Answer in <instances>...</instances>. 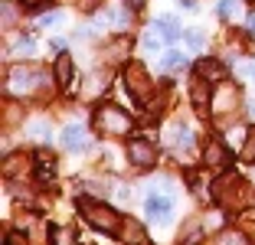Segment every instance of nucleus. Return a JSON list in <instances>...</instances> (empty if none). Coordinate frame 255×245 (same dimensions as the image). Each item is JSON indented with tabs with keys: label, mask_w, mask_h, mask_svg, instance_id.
<instances>
[{
	"label": "nucleus",
	"mask_w": 255,
	"mask_h": 245,
	"mask_svg": "<svg viewBox=\"0 0 255 245\" xmlns=\"http://www.w3.org/2000/svg\"><path fill=\"white\" fill-rule=\"evenodd\" d=\"M46 85V72L39 66H13L7 72V92L10 95H36Z\"/></svg>",
	"instance_id": "obj_1"
},
{
	"label": "nucleus",
	"mask_w": 255,
	"mask_h": 245,
	"mask_svg": "<svg viewBox=\"0 0 255 245\" xmlns=\"http://www.w3.org/2000/svg\"><path fill=\"white\" fill-rule=\"evenodd\" d=\"M79 209H82V216L95 226L98 232H118L121 223H125L112 206H105V203H98V200H82V203H79Z\"/></svg>",
	"instance_id": "obj_2"
},
{
	"label": "nucleus",
	"mask_w": 255,
	"mask_h": 245,
	"mask_svg": "<svg viewBox=\"0 0 255 245\" xmlns=\"http://www.w3.org/2000/svg\"><path fill=\"white\" fill-rule=\"evenodd\" d=\"M95 131L102 134H128L134 131V121H131V115L121 112L118 105H102L95 112Z\"/></svg>",
	"instance_id": "obj_3"
},
{
	"label": "nucleus",
	"mask_w": 255,
	"mask_h": 245,
	"mask_svg": "<svg viewBox=\"0 0 255 245\" xmlns=\"http://www.w3.org/2000/svg\"><path fill=\"white\" fill-rule=\"evenodd\" d=\"M213 193H216V200L223 203V206H246V203L252 200L246 180H239V177H223L213 186Z\"/></svg>",
	"instance_id": "obj_4"
},
{
	"label": "nucleus",
	"mask_w": 255,
	"mask_h": 245,
	"mask_svg": "<svg viewBox=\"0 0 255 245\" xmlns=\"http://www.w3.org/2000/svg\"><path fill=\"white\" fill-rule=\"evenodd\" d=\"M125 85H128V92H131L137 102H150V95H154V82H150L147 69H144L141 62L125 66Z\"/></svg>",
	"instance_id": "obj_5"
},
{
	"label": "nucleus",
	"mask_w": 255,
	"mask_h": 245,
	"mask_svg": "<svg viewBox=\"0 0 255 245\" xmlns=\"http://www.w3.org/2000/svg\"><path fill=\"white\" fill-rule=\"evenodd\" d=\"M144 209H147V219L154 226H167L170 223V200L160 193H150L147 203H144Z\"/></svg>",
	"instance_id": "obj_6"
},
{
	"label": "nucleus",
	"mask_w": 255,
	"mask_h": 245,
	"mask_svg": "<svg viewBox=\"0 0 255 245\" xmlns=\"http://www.w3.org/2000/svg\"><path fill=\"white\" fill-rule=\"evenodd\" d=\"M128 157H131L134 167H154L157 150H154V144H150V141H131V144H128Z\"/></svg>",
	"instance_id": "obj_7"
},
{
	"label": "nucleus",
	"mask_w": 255,
	"mask_h": 245,
	"mask_svg": "<svg viewBox=\"0 0 255 245\" xmlns=\"http://www.w3.org/2000/svg\"><path fill=\"white\" fill-rule=\"evenodd\" d=\"M62 144H66L69 150H89V147H92V137L85 134V127L69 124L66 131H62Z\"/></svg>",
	"instance_id": "obj_8"
},
{
	"label": "nucleus",
	"mask_w": 255,
	"mask_h": 245,
	"mask_svg": "<svg viewBox=\"0 0 255 245\" xmlns=\"http://www.w3.org/2000/svg\"><path fill=\"white\" fill-rule=\"evenodd\" d=\"M72 79H75V66H72V56L62 52L56 59V85L59 89H72Z\"/></svg>",
	"instance_id": "obj_9"
},
{
	"label": "nucleus",
	"mask_w": 255,
	"mask_h": 245,
	"mask_svg": "<svg viewBox=\"0 0 255 245\" xmlns=\"http://www.w3.org/2000/svg\"><path fill=\"white\" fill-rule=\"evenodd\" d=\"M236 89L233 85H223L219 82V89H216V95H213V112H233L236 108Z\"/></svg>",
	"instance_id": "obj_10"
},
{
	"label": "nucleus",
	"mask_w": 255,
	"mask_h": 245,
	"mask_svg": "<svg viewBox=\"0 0 255 245\" xmlns=\"http://www.w3.org/2000/svg\"><path fill=\"white\" fill-rule=\"evenodd\" d=\"M118 239H121V242H128V245H141L144 242V226L134 223V219H125L121 229H118Z\"/></svg>",
	"instance_id": "obj_11"
},
{
	"label": "nucleus",
	"mask_w": 255,
	"mask_h": 245,
	"mask_svg": "<svg viewBox=\"0 0 255 245\" xmlns=\"http://www.w3.org/2000/svg\"><path fill=\"white\" fill-rule=\"evenodd\" d=\"M196 75H203L206 82H216V85H219V82L226 79V66L216 62V59H203L200 66H196Z\"/></svg>",
	"instance_id": "obj_12"
},
{
	"label": "nucleus",
	"mask_w": 255,
	"mask_h": 245,
	"mask_svg": "<svg viewBox=\"0 0 255 245\" xmlns=\"http://www.w3.org/2000/svg\"><path fill=\"white\" fill-rule=\"evenodd\" d=\"M157 33L164 36V43H177V36H180V23L173 20V16H160L157 20Z\"/></svg>",
	"instance_id": "obj_13"
},
{
	"label": "nucleus",
	"mask_w": 255,
	"mask_h": 245,
	"mask_svg": "<svg viewBox=\"0 0 255 245\" xmlns=\"http://www.w3.org/2000/svg\"><path fill=\"white\" fill-rule=\"evenodd\" d=\"M203 75H196L193 82H190V95H193V105L196 108H203V105H210V92H206V85H203Z\"/></svg>",
	"instance_id": "obj_14"
},
{
	"label": "nucleus",
	"mask_w": 255,
	"mask_h": 245,
	"mask_svg": "<svg viewBox=\"0 0 255 245\" xmlns=\"http://www.w3.org/2000/svg\"><path fill=\"white\" fill-rule=\"evenodd\" d=\"M206 167H223L226 163V147L219 141H213V144H206Z\"/></svg>",
	"instance_id": "obj_15"
},
{
	"label": "nucleus",
	"mask_w": 255,
	"mask_h": 245,
	"mask_svg": "<svg viewBox=\"0 0 255 245\" xmlns=\"http://www.w3.org/2000/svg\"><path fill=\"white\" fill-rule=\"evenodd\" d=\"M30 137L33 141H46L49 144V137H53V134H49V124H46V121H33L30 124Z\"/></svg>",
	"instance_id": "obj_16"
},
{
	"label": "nucleus",
	"mask_w": 255,
	"mask_h": 245,
	"mask_svg": "<svg viewBox=\"0 0 255 245\" xmlns=\"http://www.w3.org/2000/svg\"><path fill=\"white\" fill-rule=\"evenodd\" d=\"M242 160H246V163H255V127L246 134V144H242Z\"/></svg>",
	"instance_id": "obj_17"
},
{
	"label": "nucleus",
	"mask_w": 255,
	"mask_h": 245,
	"mask_svg": "<svg viewBox=\"0 0 255 245\" xmlns=\"http://www.w3.org/2000/svg\"><path fill=\"white\" fill-rule=\"evenodd\" d=\"M239 13V0H219V16L223 20H233Z\"/></svg>",
	"instance_id": "obj_18"
},
{
	"label": "nucleus",
	"mask_w": 255,
	"mask_h": 245,
	"mask_svg": "<svg viewBox=\"0 0 255 245\" xmlns=\"http://www.w3.org/2000/svg\"><path fill=\"white\" fill-rule=\"evenodd\" d=\"M53 245H75V229H56Z\"/></svg>",
	"instance_id": "obj_19"
},
{
	"label": "nucleus",
	"mask_w": 255,
	"mask_h": 245,
	"mask_svg": "<svg viewBox=\"0 0 255 245\" xmlns=\"http://www.w3.org/2000/svg\"><path fill=\"white\" fill-rule=\"evenodd\" d=\"M187 66V56L183 52H167L164 56V69H183Z\"/></svg>",
	"instance_id": "obj_20"
},
{
	"label": "nucleus",
	"mask_w": 255,
	"mask_h": 245,
	"mask_svg": "<svg viewBox=\"0 0 255 245\" xmlns=\"http://www.w3.org/2000/svg\"><path fill=\"white\" fill-rule=\"evenodd\" d=\"M216 245H246V236H242V232H219Z\"/></svg>",
	"instance_id": "obj_21"
},
{
	"label": "nucleus",
	"mask_w": 255,
	"mask_h": 245,
	"mask_svg": "<svg viewBox=\"0 0 255 245\" xmlns=\"http://www.w3.org/2000/svg\"><path fill=\"white\" fill-rule=\"evenodd\" d=\"M160 39H164L160 33H147V36H144V49H147V52H157L160 49Z\"/></svg>",
	"instance_id": "obj_22"
},
{
	"label": "nucleus",
	"mask_w": 255,
	"mask_h": 245,
	"mask_svg": "<svg viewBox=\"0 0 255 245\" xmlns=\"http://www.w3.org/2000/svg\"><path fill=\"white\" fill-rule=\"evenodd\" d=\"M108 82H105V72H98V75H92V85H89V95H95V92H102Z\"/></svg>",
	"instance_id": "obj_23"
},
{
	"label": "nucleus",
	"mask_w": 255,
	"mask_h": 245,
	"mask_svg": "<svg viewBox=\"0 0 255 245\" xmlns=\"http://www.w3.org/2000/svg\"><path fill=\"white\" fill-rule=\"evenodd\" d=\"M13 20H16L13 3H10V0H3V26H13Z\"/></svg>",
	"instance_id": "obj_24"
},
{
	"label": "nucleus",
	"mask_w": 255,
	"mask_h": 245,
	"mask_svg": "<svg viewBox=\"0 0 255 245\" xmlns=\"http://www.w3.org/2000/svg\"><path fill=\"white\" fill-rule=\"evenodd\" d=\"M187 43L193 46V49H200V46H203V33H200V30H190V33H187Z\"/></svg>",
	"instance_id": "obj_25"
},
{
	"label": "nucleus",
	"mask_w": 255,
	"mask_h": 245,
	"mask_svg": "<svg viewBox=\"0 0 255 245\" xmlns=\"http://www.w3.org/2000/svg\"><path fill=\"white\" fill-rule=\"evenodd\" d=\"M53 23H59V13H56V10H53V13H43L36 26H53Z\"/></svg>",
	"instance_id": "obj_26"
},
{
	"label": "nucleus",
	"mask_w": 255,
	"mask_h": 245,
	"mask_svg": "<svg viewBox=\"0 0 255 245\" xmlns=\"http://www.w3.org/2000/svg\"><path fill=\"white\" fill-rule=\"evenodd\" d=\"M53 0H23V7L26 10H43V7H49Z\"/></svg>",
	"instance_id": "obj_27"
},
{
	"label": "nucleus",
	"mask_w": 255,
	"mask_h": 245,
	"mask_svg": "<svg viewBox=\"0 0 255 245\" xmlns=\"http://www.w3.org/2000/svg\"><path fill=\"white\" fill-rule=\"evenodd\" d=\"M3 245H26V239L20 232H10V236H3Z\"/></svg>",
	"instance_id": "obj_28"
},
{
	"label": "nucleus",
	"mask_w": 255,
	"mask_h": 245,
	"mask_svg": "<svg viewBox=\"0 0 255 245\" xmlns=\"http://www.w3.org/2000/svg\"><path fill=\"white\" fill-rule=\"evenodd\" d=\"M13 46L26 52V49H33V39H30V36H20V39H13Z\"/></svg>",
	"instance_id": "obj_29"
},
{
	"label": "nucleus",
	"mask_w": 255,
	"mask_h": 245,
	"mask_svg": "<svg viewBox=\"0 0 255 245\" xmlns=\"http://www.w3.org/2000/svg\"><path fill=\"white\" fill-rule=\"evenodd\" d=\"M242 75H246V79H252V75H255V62H246V66H242Z\"/></svg>",
	"instance_id": "obj_30"
},
{
	"label": "nucleus",
	"mask_w": 255,
	"mask_h": 245,
	"mask_svg": "<svg viewBox=\"0 0 255 245\" xmlns=\"http://www.w3.org/2000/svg\"><path fill=\"white\" fill-rule=\"evenodd\" d=\"M125 3H128V10H141L144 7V0H125Z\"/></svg>",
	"instance_id": "obj_31"
},
{
	"label": "nucleus",
	"mask_w": 255,
	"mask_h": 245,
	"mask_svg": "<svg viewBox=\"0 0 255 245\" xmlns=\"http://www.w3.org/2000/svg\"><path fill=\"white\" fill-rule=\"evenodd\" d=\"M180 3H183L187 10H193V7H196V0H180Z\"/></svg>",
	"instance_id": "obj_32"
},
{
	"label": "nucleus",
	"mask_w": 255,
	"mask_h": 245,
	"mask_svg": "<svg viewBox=\"0 0 255 245\" xmlns=\"http://www.w3.org/2000/svg\"><path fill=\"white\" fill-rule=\"evenodd\" d=\"M246 223H255V209H252V213H246Z\"/></svg>",
	"instance_id": "obj_33"
}]
</instances>
